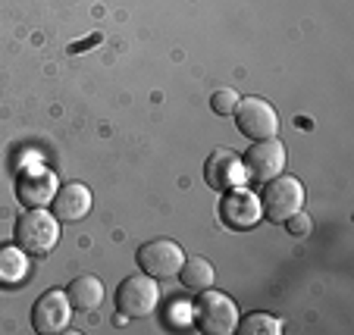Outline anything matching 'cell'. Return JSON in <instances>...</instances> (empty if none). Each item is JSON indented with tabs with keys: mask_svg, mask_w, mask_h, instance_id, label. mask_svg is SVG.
<instances>
[{
	"mask_svg": "<svg viewBox=\"0 0 354 335\" xmlns=\"http://www.w3.org/2000/svg\"><path fill=\"white\" fill-rule=\"evenodd\" d=\"M179 279L185 289L192 291H204V289H214V267H210V260H204V257H185V263H182L179 269Z\"/></svg>",
	"mask_w": 354,
	"mask_h": 335,
	"instance_id": "9a60e30c",
	"label": "cell"
},
{
	"mask_svg": "<svg viewBox=\"0 0 354 335\" xmlns=\"http://www.w3.org/2000/svg\"><path fill=\"white\" fill-rule=\"evenodd\" d=\"M239 94L232 91V88H220V91L210 94V110H214L216 116H232L235 107H239Z\"/></svg>",
	"mask_w": 354,
	"mask_h": 335,
	"instance_id": "e0dca14e",
	"label": "cell"
},
{
	"mask_svg": "<svg viewBox=\"0 0 354 335\" xmlns=\"http://www.w3.org/2000/svg\"><path fill=\"white\" fill-rule=\"evenodd\" d=\"M69 301H73V310H94L104 301V282L97 276H75L66 289Z\"/></svg>",
	"mask_w": 354,
	"mask_h": 335,
	"instance_id": "4fadbf2b",
	"label": "cell"
},
{
	"mask_svg": "<svg viewBox=\"0 0 354 335\" xmlns=\"http://www.w3.org/2000/svg\"><path fill=\"white\" fill-rule=\"evenodd\" d=\"M185 263V251L182 245L169 242V238H154L138 248V267L141 273L154 276V279H176Z\"/></svg>",
	"mask_w": 354,
	"mask_h": 335,
	"instance_id": "8992f818",
	"label": "cell"
},
{
	"mask_svg": "<svg viewBox=\"0 0 354 335\" xmlns=\"http://www.w3.org/2000/svg\"><path fill=\"white\" fill-rule=\"evenodd\" d=\"M220 216H223V222L232 229H254L263 216L261 198H257L254 191H245V188H235V191L229 188L220 204Z\"/></svg>",
	"mask_w": 354,
	"mask_h": 335,
	"instance_id": "30bf717a",
	"label": "cell"
},
{
	"mask_svg": "<svg viewBox=\"0 0 354 335\" xmlns=\"http://www.w3.org/2000/svg\"><path fill=\"white\" fill-rule=\"evenodd\" d=\"M286 226H288V232L292 235H308L310 232V216L304 213V210H298V213H292L286 220Z\"/></svg>",
	"mask_w": 354,
	"mask_h": 335,
	"instance_id": "ac0fdd59",
	"label": "cell"
},
{
	"mask_svg": "<svg viewBox=\"0 0 354 335\" xmlns=\"http://www.w3.org/2000/svg\"><path fill=\"white\" fill-rule=\"evenodd\" d=\"M91 201L94 198H91V191H88V185H82V182H69V185L57 188L50 207H54V216L60 222H79L91 213Z\"/></svg>",
	"mask_w": 354,
	"mask_h": 335,
	"instance_id": "7c38bea8",
	"label": "cell"
},
{
	"mask_svg": "<svg viewBox=\"0 0 354 335\" xmlns=\"http://www.w3.org/2000/svg\"><path fill=\"white\" fill-rule=\"evenodd\" d=\"M194 314H198V326L207 335H229L239 326V307L229 295L214 289H204L194 304Z\"/></svg>",
	"mask_w": 354,
	"mask_h": 335,
	"instance_id": "277c9868",
	"label": "cell"
},
{
	"mask_svg": "<svg viewBox=\"0 0 354 335\" xmlns=\"http://www.w3.org/2000/svg\"><path fill=\"white\" fill-rule=\"evenodd\" d=\"M16 245L28 257H47L60 245V220L44 207H28L16 222Z\"/></svg>",
	"mask_w": 354,
	"mask_h": 335,
	"instance_id": "6da1fadb",
	"label": "cell"
},
{
	"mask_svg": "<svg viewBox=\"0 0 354 335\" xmlns=\"http://www.w3.org/2000/svg\"><path fill=\"white\" fill-rule=\"evenodd\" d=\"M28 276V254L19 245H0V285H19Z\"/></svg>",
	"mask_w": 354,
	"mask_h": 335,
	"instance_id": "5bb4252c",
	"label": "cell"
},
{
	"mask_svg": "<svg viewBox=\"0 0 354 335\" xmlns=\"http://www.w3.org/2000/svg\"><path fill=\"white\" fill-rule=\"evenodd\" d=\"M232 116H235L239 132L251 141H263V138H276L279 135V113L263 97H241Z\"/></svg>",
	"mask_w": 354,
	"mask_h": 335,
	"instance_id": "5b68a950",
	"label": "cell"
},
{
	"mask_svg": "<svg viewBox=\"0 0 354 335\" xmlns=\"http://www.w3.org/2000/svg\"><path fill=\"white\" fill-rule=\"evenodd\" d=\"M69 320H73V301H69V295L60 289L44 291L32 307V326H35V332H41V335L63 332V329L69 326Z\"/></svg>",
	"mask_w": 354,
	"mask_h": 335,
	"instance_id": "52a82bcc",
	"label": "cell"
},
{
	"mask_svg": "<svg viewBox=\"0 0 354 335\" xmlns=\"http://www.w3.org/2000/svg\"><path fill=\"white\" fill-rule=\"evenodd\" d=\"M245 166L254 182L276 179V175H282V169H286V144H282L279 138L254 141L245 157Z\"/></svg>",
	"mask_w": 354,
	"mask_h": 335,
	"instance_id": "ba28073f",
	"label": "cell"
},
{
	"mask_svg": "<svg viewBox=\"0 0 354 335\" xmlns=\"http://www.w3.org/2000/svg\"><path fill=\"white\" fill-rule=\"evenodd\" d=\"M261 210L270 222H286L292 213L304 210V185L295 175H276V179L263 182Z\"/></svg>",
	"mask_w": 354,
	"mask_h": 335,
	"instance_id": "7a4b0ae2",
	"label": "cell"
},
{
	"mask_svg": "<svg viewBox=\"0 0 354 335\" xmlns=\"http://www.w3.org/2000/svg\"><path fill=\"white\" fill-rule=\"evenodd\" d=\"M57 188H60V179L54 175V169L47 166H32L19 175L16 182V195L26 207H50Z\"/></svg>",
	"mask_w": 354,
	"mask_h": 335,
	"instance_id": "9c48e42d",
	"label": "cell"
},
{
	"mask_svg": "<svg viewBox=\"0 0 354 335\" xmlns=\"http://www.w3.org/2000/svg\"><path fill=\"white\" fill-rule=\"evenodd\" d=\"M204 182H207L214 191H229V188L245 182V163L226 148L214 151V154L204 160Z\"/></svg>",
	"mask_w": 354,
	"mask_h": 335,
	"instance_id": "8fae6325",
	"label": "cell"
},
{
	"mask_svg": "<svg viewBox=\"0 0 354 335\" xmlns=\"http://www.w3.org/2000/svg\"><path fill=\"white\" fill-rule=\"evenodd\" d=\"M116 307L122 316H132V320H145L160 307V289H157L154 276H129L126 282L116 291Z\"/></svg>",
	"mask_w": 354,
	"mask_h": 335,
	"instance_id": "3957f363",
	"label": "cell"
},
{
	"mask_svg": "<svg viewBox=\"0 0 354 335\" xmlns=\"http://www.w3.org/2000/svg\"><path fill=\"white\" fill-rule=\"evenodd\" d=\"M235 332L239 335H279L282 320H276V316H270V314H251V316H245V320H239Z\"/></svg>",
	"mask_w": 354,
	"mask_h": 335,
	"instance_id": "2e32d148",
	"label": "cell"
}]
</instances>
